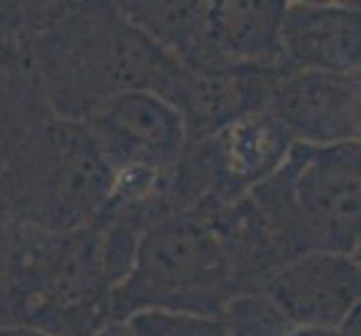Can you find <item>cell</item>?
<instances>
[{"instance_id": "1", "label": "cell", "mask_w": 361, "mask_h": 336, "mask_svg": "<svg viewBox=\"0 0 361 336\" xmlns=\"http://www.w3.org/2000/svg\"><path fill=\"white\" fill-rule=\"evenodd\" d=\"M32 61L52 115L68 121H83L121 92H157L176 63L110 0L56 3Z\"/></svg>"}, {"instance_id": "2", "label": "cell", "mask_w": 361, "mask_h": 336, "mask_svg": "<svg viewBox=\"0 0 361 336\" xmlns=\"http://www.w3.org/2000/svg\"><path fill=\"white\" fill-rule=\"evenodd\" d=\"M110 294L94 224L52 233L14 222L0 323L47 336H92L113 323Z\"/></svg>"}, {"instance_id": "3", "label": "cell", "mask_w": 361, "mask_h": 336, "mask_svg": "<svg viewBox=\"0 0 361 336\" xmlns=\"http://www.w3.org/2000/svg\"><path fill=\"white\" fill-rule=\"evenodd\" d=\"M245 197L283 265L314 251L359 256V142L294 144L285 164Z\"/></svg>"}, {"instance_id": "4", "label": "cell", "mask_w": 361, "mask_h": 336, "mask_svg": "<svg viewBox=\"0 0 361 336\" xmlns=\"http://www.w3.org/2000/svg\"><path fill=\"white\" fill-rule=\"evenodd\" d=\"M113 186V170L81 121L49 117L0 166V195L11 222L41 231L90 227Z\"/></svg>"}, {"instance_id": "5", "label": "cell", "mask_w": 361, "mask_h": 336, "mask_svg": "<svg viewBox=\"0 0 361 336\" xmlns=\"http://www.w3.org/2000/svg\"><path fill=\"white\" fill-rule=\"evenodd\" d=\"M238 296L231 263L204 211L178 213L148 231L110 294L113 323L137 312L222 316Z\"/></svg>"}, {"instance_id": "6", "label": "cell", "mask_w": 361, "mask_h": 336, "mask_svg": "<svg viewBox=\"0 0 361 336\" xmlns=\"http://www.w3.org/2000/svg\"><path fill=\"white\" fill-rule=\"evenodd\" d=\"M81 123L113 173L130 168L164 173L186 148L178 110L148 90L110 97Z\"/></svg>"}, {"instance_id": "7", "label": "cell", "mask_w": 361, "mask_h": 336, "mask_svg": "<svg viewBox=\"0 0 361 336\" xmlns=\"http://www.w3.org/2000/svg\"><path fill=\"white\" fill-rule=\"evenodd\" d=\"M288 72L285 66L189 68L176 61L155 94L178 110L186 144H193L245 115L267 110L274 88Z\"/></svg>"}, {"instance_id": "8", "label": "cell", "mask_w": 361, "mask_h": 336, "mask_svg": "<svg viewBox=\"0 0 361 336\" xmlns=\"http://www.w3.org/2000/svg\"><path fill=\"white\" fill-rule=\"evenodd\" d=\"M267 112L296 144L337 146L359 142L361 74L288 72L274 88Z\"/></svg>"}, {"instance_id": "9", "label": "cell", "mask_w": 361, "mask_h": 336, "mask_svg": "<svg viewBox=\"0 0 361 336\" xmlns=\"http://www.w3.org/2000/svg\"><path fill=\"white\" fill-rule=\"evenodd\" d=\"M260 294L294 325L334 330L359 307V256L305 254L283 265Z\"/></svg>"}, {"instance_id": "10", "label": "cell", "mask_w": 361, "mask_h": 336, "mask_svg": "<svg viewBox=\"0 0 361 336\" xmlns=\"http://www.w3.org/2000/svg\"><path fill=\"white\" fill-rule=\"evenodd\" d=\"M193 144L202 153L218 206L240 200L269 180L285 164L296 142L271 112L258 110Z\"/></svg>"}, {"instance_id": "11", "label": "cell", "mask_w": 361, "mask_h": 336, "mask_svg": "<svg viewBox=\"0 0 361 336\" xmlns=\"http://www.w3.org/2000/svg\"><path fill=\"white\" fill-rule=\"evenodd\" d=\"M281 52L288 70L359 74L361 9L357 3H285Z\"/></svg>"}, {"instance_id": "12", "label": "cell", "mask_w": 361, "mask_h": 336, "mask_svg": "<svg viewBox=\"0 0 361 336\" xmlns=\"http://www.w3.org/2000/svg\"><path fill=\"white\" fill-rule=\"evenodd\" d=\"M283 11L285 0H209L200 52L189 68L285 66Z\"/></svg>"}, {"instance_id": "13", "label": "cell", "mask_w": 361, "mask_h": 336, "mask_svg": "<svg viewBox=\"0 0 361 336\" xmlns=\"http://www.w3.org/2000/svg\"><path fill=\"white\" fill-rule=\"evenodd\" d=\"M54 117L30 47L0 41V166L27 132Z\"/></svg>"}, {"instance_id": "14", "label": "cell", "mask_w": 361, "mask_h": 336, "mask_svg": "<svg viewBox=\"0 0 361 336\" xmlns=\"http://www.w3.org/2000/svg\"><path fill=\"white\" fill-rule=\"evenodd\" d=\"M117 7L166 56L182 66L195 63L209 0H121Z\"/></svg>"}, {"instance_id": "15", "label": "cell", "mask_w": 361, "mask_h": 336, "mask_svg": "<svg viewBox=\"0 0 361 336\" xmlns=\"http://www.w3.org/2000/svg\"><path fill=\"white\" fill-rule=\"evenodd\" d=\"M130 336H227L222 316L137 312L123 321Z\"/></svg>"}, {"instance_id": "16", "label": "cell", "mask_w": 361, "mask_h": 336, "mask_svg": "<svg viewBox=\"0 0 361 336\" xmlns=\"http://www.w3.org/2000/svg\"><path fill=\"white\" fill-rule=\"evenodd\" d=\"M11 222L7 206L3 202V195H0V292L5 287V278H7V263H9V244H11Z\"/></svg>"}, {"instance_id": "17", "label": "cell", "mask_w": 361, "mask_h": 336, "mask_svg": "<svg viewBox=\"0 0 361 336\" xmlns=\"http://www.w3.org/2000/svg\"><path fill=\"white\" fill-rule=\"evenodd\" d=\"M279 336H334V330L305 328V325H294V323H288Z\"/></svg>"}, {"instance_id": "18", "label": "cell", "mask_w": 361, "mask_h": 336, "mask_svg": "<svg viewBox=\"0 0 361 336\" xmlns=\"http://www.w3.org/2000/svg\"><path fill=\"white\" fill-rule=\"evenodd\" d=\"M0 336H47V334L27 325H16V323H0Z\"/></svg>"}, {"instance_id": "19", "label": "cell", "mask_w": 361, "mask_h": 336, "mask_svg": "<svg viewBox=\"0 0 361 336\" xmlns=\"http://www.w3.org/2000/svg\"><path fill=\"white\" fill-rule=\"evenodd\" d=\"M92 336H130V334H128V330H126L123 323H110V325H106L104 330H99Z\"/></svg>"}]
</instances>
